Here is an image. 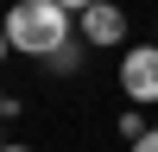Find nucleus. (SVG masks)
<instances>
[{"instance_id":"obj_1","label":"nucleus","mask_w":158,"mask_h":152,"mask_svg":"<svg viewBox=\"0 0 158 152\" xmlns=\"http://www.w3.org/2000/svg\"><path fill=\"white\" fill-rule=\"evenodd\" d=\"M0 32H6V44L19 51V57H32V63H44L57 44H70V13L57 6V0H13L6 6V19H0Z\"/></svg>"},{"instance_id":"obj_2","label":"nucleus","mask_w":158,"mask_h":152,"mask_svg":"<svg viewBox=\"0 0 158 152\" xmlns=\"http://www.w3.org/2000/svg\"><path fill=\"white\" fill-rule=\"evenodd\" d=\"M120 89L133 108H152L158 101V44H127L120 57Z\"/></svg>"},{"instance_id":"obj_3","label":"nucleus","mask_w":158,"mask_h":152,"mask_svg":"<svg viewBox=\"0 0 158 152\" xmlns=\"http://www.w3.org/2000/svg\"><path fill=\"white\" fill-rule=\"evenodd\" d=\"M76 38H82L89 51H114V44H127V13L114 6V0H95L89 13H76Z\"/></svg>"},{"instance_id":"obj_4","label":"nucleus","mask_w":158,"mask_h":152,"mask_svg":"<svg viewBox=\"0 0 158 152\" xmlns=\"http://www.w3.org/2000/svg\"><path fill=\"white\" fill-rule=\"evenodd\" d=\"M82 63H89V44H82V38H70V44H57L38 70H51V76H82Z\"/></svg>"},{"instance_id":"obj_5","label":"nucleus","mask_w":158,"mask_h":152,"mask_svg":"<svg viewBox=\"0 0 158 152\" xmlns=\"http://www.w3.org/2000/svg\"><path fill=\"white\" fill-rule=\"evenodd\" d=\"M152 133V127H146V114H139V108H127L120 114V139H146Z\"/></svg>"},{"instance_id":"obj_6","label":"nucleus","mask_w":158,"mask_h":152,"mask_svg":"<svg viewBox=\"0 0 158 152\" xmlns=\"http://www.w3.org/2000/svg\"><path fill=\"white\" fill-rule=\"evenodd\" d=\"M127 152H158V127H152L146 139H133V146H127Z\"/></svg>"},{"instance_id":"obj_7","label":"nucleus","mask_w":158,"mask_h":152,"mask_svg":"<svg viewBox=\"0 0 158 152\" xmlns=\"http://www.w3.org/2000/svg\"><path fill=\"white\" fill-rule=\"evenodd\" d=\"M57 6H63V13H89L95 0H57Z\"/></svg>"},{"instance_id":"obj_8","label":"nucleus","mask_w":158,"mask_h":152,"mask_svg":"<svg viewBox=\"0 0 158 152\" xmlns=\"http://www.w3.org/2000/svg\"><path fill=\"white\" fill-rule=\"evenodd\" d=\"M13 108H19V101H13V95H0V120H6V114H13Z\"/></svg>"},{"instance_id":"obj_9","label":"nucleus","mask_w":158,"mask_h":152,"mask_svg":"<svg viewBox=\"0 0 158 152\" xmlns=\"http://www.w3.org/2000/svg\"><path fill=\"white\" fill-rule=\"evenodd\" d=\"M0 152H32V146H25V139H6V146H0Z\"/></svg>"},{"instance_id":"obj_10","label":"nucleus","mask_w":158,"mask_h":152,"mask_svg":"<svg viewBox=\"0 0 158 152\" xmlns=\"http://www.w3.org/2000/svg\"><path fill=\"white\" fill-rule=\"evenodd\" d=\"M6 51H13V44H6V32H0V63H6Z\"/></svg>"}]
</instances>
